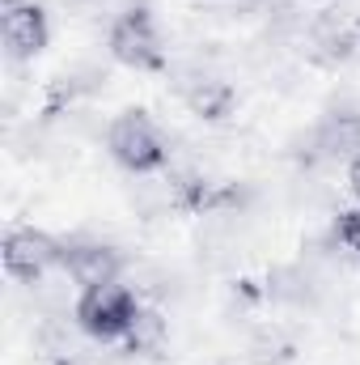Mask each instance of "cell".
Wrapping results in <instances>:
<instances>
[{
    "instance_id": "6da1fadb",
    "label": "cell",
    "mask_w": 360,
    "mask_h": 365,
    "mask_svg": "<svg viewBox=\"0 0 360 365\" xmlns=\"http://www.w3.org/2000/svg\"><path fill=\"white\" fill-rule=\"evenodd\" d=\"M106 51L115 64L132 68V73H162L166 68V43L153 17L149 0H132L115 13L110 30H106Z\"/></svg>"
},
{
    "instance_id": "7a4b0ae2",
    "label": "cell",
    "mask_w": 360,
    "mask_h": 365,
    "mask_svg": "<svg viewBox=\"0 0 360 365\" xmlns=\"http://www.w3.org/2000/svg\"><path fill=\"white\" fill-rule=\"evenodd\" d=\"M106 153L127 170V175H157L170 166V140L166 132L149 119V110L132 106L110 119L106 128Z\"/></svg>"
},
{
    "instance_id": "3957f363",
    "label": "cell",
    "mask_w": 360,
    "mask_h": 365,
    "mask_svg": "<svg viewBox=\"0 0 360 365\" xmlns=\"http://www.w3.org/2000/svg\"><path fill=\"white\" fill-rule=\"evenodd\" d=\"M140 314V297L132 284H97V289H81L77 306H73V319L77 327L97 340V344H110V340H123L127 327L136 323Z\"/></svg>"
},
{
    "instance_id": "277c9868",
    "label": "cell",
    "mask_w": 360,
    "mask_h": 365,
    "mask_svg": "<svg viewBox=\"0 0 360 365\" xmlns=\"http://www.w3.org/2000/svg\"><path fill=\"white\" fill-rule=\"evenodd\" d=\"M4 272L21 284H34L47 272H55L64 264V238L47 234V230H34V225H17L4 234Z\"/></svg>"
},
{
    "instance_id": "5b68a950",
    "label": "cell",
    "mask_w": 360,
    "mask_h": 365,
    "mask_svg": "<svg viewBox=\"0 0 360 365\" xmlns=\"http://www.w3.org/2000/svg\"><path fill=\"white\" fill-rule=\"evenodd\" d=\"M0 34L9 60H34L51 43V21L38 0H0Z\"/></svg>"
},
{
    "instance_id": "8992f818",
    "label": "cell",
    "mask_w": 360,
    "mask_h": 365,
    "mask_svg": "<svg viewBox=\"0 0 360 365\" xmlns=\"http://www.w3.org/2000/svg\"><path fill=\"white\" fill-rule=\"evenodd\" d=\"M60 272L68 276L77 289L115 284L123 276V255L110 242H97V238H64V264H60Z\"/></svg>"
},
{
    "instance_id": "52a82bcc",
    "label": "cell",
    "mask_w": 360,
    "mask_h": 365,
    "mask_svg": "<svg viewBox=\"0 0 360 365\" xmlns=\"http://www.w3.org/2000/svg\"><path fill=\"white\" fill-rule=\"evenodd\" d=\"M309 149L318 162H352L360 153V115L356 110H331L314 123Z\"/></svg>"
},
{
    "instance_id": "ba28073f",
    "label": "cell",
    "mask_w": 360,
    "mask_h": 365,
    "mask_svg": "<svg viewBox=\"0 0 360 365\" xmlns=\"http://www.w3.org/2000/svg\"><path fill=\"white\" fill-rule=\"evenodd\" d=\"M179 93H182V102H186V110H191L195 119H203V123H221V119H229L233 106H238V90H233L229 81L203 77V73L186 77L179 86Z\"/></svg>"
},
{
    "instance_id": "9c48e42d",
    "label": "cell",
    "mask_w": 360,
    "mask_h": 365,
    "mask_svg": "<svg viewBox=\"0 0 360 365\" xmlns=\"http://www.w3.org/2000/svg\"><path fill=\"white\" fill-rule=\"evenodd\" d=\"M166 340H170V323H166V314L153 310V306H140L136 323H132L127 336H123L127 353H136V357H153V353H162Z\"/></svg>"
},
{
    "instance_id": "30bf717a",
    "label": "cell",
    "mask_w": 360,
    "mask_h": 365,
    "mask_svg": "<svg viewBox=\"0 0 360 365\" xmlns=\"http://www.w3.org/2000/svg\"><path fill=\"white\" fill-rule=\"evenodd\" d=\"M331 238L339 251H348L352 259H360V208H344L331 225Z\"/></svg>"
},
{
    "instance_id": "8fae6325",
    "label": "cell",
    "mask_w": 360,
    "mask_h": 365,
    "mask_svg": "<svg viewBox=\"0 0 360 365\" xmlns=\"http://www.w3.org/2000/svg\"><path fill=\"white\" fill-rule=\"evenodd\" d=\"M348 191L356 195V204H360V153L348 162Z\"/></svg>"
},
{
    "instance_id": "7c38bea8",
    "label": "cell",
    "mask_w": 360,
    "mask_h": 365,
    "mask_svg": "<svg viewBox=\"0 0 360 365\" xmlns=\"http://www.w3.org/2000/svg\"><path fill=\"white\" fill-rule=\"evenodd\" d=\"M225 4H250V0H225Z\"/></svg>"
}]
</instances>
